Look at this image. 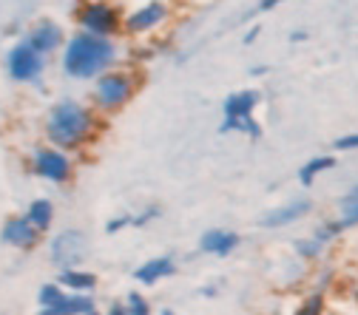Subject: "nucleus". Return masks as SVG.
<instances>
[{
  "label": "nucleus",
  "mask_w": 358,
  "mask_h": 315,
  "mask_svg": "<svg viewBox=\"0 0 358 315\" xmlns=\"http://www.w3.org/2000/svg\"><path fill=\"white\" fill-rule=\"evenodd\" d=\"M111 60H114L111 40L92 34V31H83L69 40L66 54H63V71L74 80H88L100 74L106 66H111Z\"/></svg>",
  "instance_id": "f257e3e1"
},
{
  "label": "nucleus",
  "mask_w": 358,
  "mask_h": 315,
  "mask_svg": "<svg viewBox=\"0 0 358 315\" xmlns=\"http://www.w3.org/2000/svg\"><path fill=\"white\" fill-rule=\"evenodd\" d=\"M94 128V117L74 100L57 103L46 119V137L57 148H80Z\"/></svg>",
  "instance_id": "f03ea898"
},
{
  "label": "nucleus",
  "mask_w": 358,
  "mask_h": 315,
  "mask_svg": "<svg viewBox=\"0 0 358 315\" xmlns=\"http://www.w3.org/2000/svg\"><path fill=\"white\" fill-rule=\"evenodd\" d=\"M134 94V80L122 71H108L97 80V88H94V100L100 108H120L131 100Z\"/></svg>",
  "instance_id": "7ed1b4c3"
},
{
  "label": "nucleus",
  "mask_w": 358,
  "mask_h": 315,
  "mask_svg": "<svg viewBox=\"0 0 358 315\" xmlns=\"http://www.w3.org/2000/svg\"><path fill=\"white\" fill-rule=\"evenodd\" d=\"M6 66H9V74H12L15 80L29 82V80H34V77L43 71V54L34 52L29 43H20V46H15V49L9 52Z\"/></svg>",
  "instance_id": "20e7f679"
},
{
  "label": "nucleus",
  "mask_w": 358,
  "mask_h": 315,
  "mask_svg": "<svg viewBox=\"0 0 358 315\" xmlns=\"http://www.w3.org/2000/svg\"><path fill=\"white\" fill-rule=\"evenodd\" d=\"M80 26L85 31H92V34L108 37V34L117 31V12L108 3H88L80 12Z\"/></svg>",
  "instance_id": "39448f33"
},
{
  "label": "nucleus",
  "mask_w": 358,
  "mask_h": 315,
  "mask_svg": "<svg viewBox=\"0 0 358 315\" xmlns=\"http://www.w3.org/2000/svg\"><path fill=\"white\" fill-rule=\"evenodd\" d=\"M34 173L43 179H52V182H66L71 173V162L66 154H60L55 148H40L34 154Z\"/></svg>",
  "instance_id": "423d86ee"
},
{
  "label": "nucleus",
  "mask_w": 358,
  "mask_h": 315,
  "mask_svg": "<svg viewBox=\"0 0 358 315\" xmlns=\"http://www.w3.org/2000/svg\"><path fill=\"white\" fill-rule=\"evenodd\" d=\"M85 256V236L80 230H66L52 242V261L60 267H71Z\"/></svg>",
  "instance_id": "0eeeda50"
},
{
  "label": "nucleus",
  "mask_w": 358,
  "mask_h": 315,
  "mask_svg": "<svg viewBox=\"0 0 358 315\" xmlns=\"http://www.w3.org/2000/svg\"><path fill=\"white\" fill-rule=\"evenodd\" d=\"M0 236H3V242L6 244H12V247H20V250H29V247H34L37 242H40V230L34 228V224L23 216H15V219H9L6 224H3V230H0Z\"/></svg>",
  "instance_id": "6e6552de"
},
{
  "label": "nucleus",
  "mask_w": 358,
  "mask_h": 315,
  "mask_svg": "<svg viewBox=\"0 0 358 315\" xmlns=\"http://www.w3.org/2000/svg\"><path fill=\"white\" fill-rule=\"evenodd\" d=\"M168 17V9L162 3H148L143 9H137L128 20H125V31L128 34H143V31H151L157 29L162 20Z\"/></svg>",
  "instance_id": "1a4fd4ad"
},
{
  "label": "nucleus",
  "mask_w": 358,
  "mask_h": 315,
  "mask_svg": "<svg viewBox=\"0 0 358 315\" xmlns=\"http://www.w3.org/2000/svg\"><path fill=\"white\" fill-rule=\"evenodd\" d=\"M29 46L34 49V52H40V54H52L60 43H63V31H60V26H55V23H37L34 29H31V34H29Z\"/></svg>",
  "instance_id": "9d476101"
},
{
  "label": "nucleus",
  "mask_w": 358,
  "mask_h": 315,
  "mask_svg": "<svg viewBox=\"0 0 358 315\" xmlns=\"http://www.w3.org/2000/svg\"><path fill=\"white\" fill-rule=\"evenodd\" d=\"M239 244L236 233H225V230H210L199 239V250L202 253H216V256H228L234 247Z\"/></svg>",
  "instance_id": "9b49d317"
},
{
  "label": "nucleus",
  "mask_w": 358,
  "mask_h": 315,
  "mask_svg": "<svg viewBox=\"0 0 358 315\" xmlns=\"http://www.w3.org/2000/svg\"><path fill=\"white\" fill-rule=\"evenodd\" d=\"M176 273V267H173V261L168 258V256H162V258H151L148 264H143L137 273H134V279L137 281H143V284H157L159 279H165V276H173Z\"/></svg>",
  "instance_id": "f8f14e48"
},
{
  "label": "nucleus",
  "mask_w": 358,
  "mask_h": 315,
  "mask_svg": "<svg viewBox=\"0 0 358 315\" xmlns=\"http://www.w3.org/2000/svg\"><path fill=\"white\" fill-rule=\"evenodd\" d=\"M46 315H85V312H94V301L92 298H83V295H63L57 304L43 309Z\"/></svg>",
  "instance_id": "ddd939ff"
},
{
  "label": "nucleus",
  "mask_w": 358,
  "mask_h": 315,
  "mask_svg": "<svg viewBox=\"0 0 358 315\" xmlns=\"http://www.w3.org/2000/svg\"><path fill=\"white\" fill-rule=\"evenodd\" d=\"M259 94L256 91H242L225 100V119H239V117H250V111L256 108Z\"/></svg>",
  "instance_id": "4468645a"
},
{
  "label": "nucleus",
  "mask_w": 358,
  "mask_h": 315,
  "mask_svg": "<svg viewBox=\"0 0 358 315\" xmlns=\"http://www.w3.org/2000/svg\"><path fill=\"white\" fill-rule=\"evenodd\" d=\"M26 219L34 224L40 233H43V230H49V224H52V219H55V207H52V202H49V199H34V202L29 205V210H26Z\"/></svg>",
  "instance_id": "2eb2a0df"
},
{
  "label": "nucleus",
  "mask_w": 358,
  "mask_h": 315,
  "mask_svg": "<svg viewBox=\"0 0 358 315\" xmlns=\"http://www.w3.org/2000/svg\"><path fill=\"white\" fill-rule=\"evenodd\" d=\"M307 210H310V202H296V205H287V207H282V210H273L271 216H264L262 224H264V228H282V224L299 219V216L307 213Z\"/></svg>",
  "instance_id": "dca6fc26"
},
{
  "label": "nucleus",
  "mask_w": 358,
  "mask_h": 315,
  "mask_svg": "<svg viewBox=\"0 0 358 315\" xmlns=\"http://www.w3.org/2000/svg\"><path fill=\"white\" fill-rule=\"evenodd\" d=\"M60 281H63L66 287H71V290H92L97 279H94L92 273H77V270L66 267V270H63V276H60Z\"/></svg>",
  "instance_id": "f3484780"
},
{
  "label": "nucleus",
  "mask_w": 358,
  "mask_h": 315,
  "mask_svg": "<svg viewBox=\"0 0 358 315\" xmlns=\"http://www.w3.org/2000/svg\"><path fill=\"white\" fill-rule=\"evenodd\" d=\"M333 165H336V162H333V156H319V159L307 162V165L299 170L301 185H310V182H313V176H316V173H322V170H327V168H333Z\"/></svg>",
  "instance_id": "a211bd4d"
},
{
  "label": "nucleus",
  "mask_w": 358,
  "mask_h": 315,
  "mask_svg": "<svg viewBox=\"0 0 358 315\" xmlns=\"http://www.w3.org/2000/svg\"><path fill=\"white\" fill-rule=\"evenodd\" d=\"M341 213H344V219L338 221L341 228H347V224H355V221H358V188L350 191V193L341 199Z\"/></svg>",
  "instance_id": "6ab92c4d"
},
{
  "label": "nucleus",
  "mask_w": 358,
  "mask_h": 315,
  "mask_svg": "<svg viewBox=\"0 0 358 315\" xmlns=\"http://www.w3.org/2000/svg\"><path fill=\"white\" fill-rule=\"evenodd\" d=\"M63 298V290L57 287V284H46L40 290V309H46V307H52V304H57Z\"/></svg>",
  "instance_id": "aec40b11"
},
{
  "label": "nucleus",
  "mask_w": 358,
  "mask_h": 315,
  "mask_svg": "<svg viewBox=\"0 0 358 315\" xmlns=\"http://www.w3.org/2000/svg\"><path fill=\"white\" fill-rule=\"evenodd\" d=\"M128 304H131V307H128V312H137V315H148V304H145V301H143L140 295H134V293H131V295H128Z\"/></svg>",
  "instance_id": "412c9836"
},
{
  "label": "nucleus",
  "mask_w": 358,
  "mask_h": 315,
  "mask_svg": "<svg viewBox=\"0 0 358 315\" xmlns=\"http://www.w3.org/2000/svg\"><path fill=\"white\" fill-rule=\"evenodd\" d=\"M336 148H338V151L358 148V133H352V137H344V140H336Z\"/></svg>",
  "instance_id": "4be33fe9"
},
{
  "label": "nucleus",
  "mask_w": 358,
  "mask_h": 315,
  "mask_svg": "<svg viewBox=\"0 0 358 315\" xmlns=\"http://www.w3.org/2000/svg\"><path fill=\"white\" fill-rule=\"evenodd\" d=\"M128 221H131V219H114V221H108V224H106V230H108V233H117V230H122V228H125Z\"/></svg>",
  "instance_id": "5701e85b"
},
{
  "label": "nucleus",
  "mask_w": 358,
  "mask_h": 315,
  "mask_svg": "<svg viewBox=\"0 0 358 315\" xmlns=\"http://www.w3.org/2000/svg\"><path fill=\"white\" fill-rule=\"evenodd\" d=\"M313 309H316V312L322 309V298H319V295H316V298H310L307 307H304V312H313Z\"/></svg>",
  "instance_id": "b1692460"
},
{
  "label": "nucleus",
  "mask_w": 358,
  "mask_h": 315,
  "mask_svg": "<svg viewBox=\"0 0 358 315\" xmlns=\"http://www.w3.org/2000/svg\"><path fill=\"white\" fill-rule=\"evenodd\" d=\"M154 216H157V210L151 207V210H145L140 219H134V224H145V221H148V219H154Z\"/></svg>",
  "instance_id": "393cba45"
},
{
  "label": "nucleus",
  "mask_w": 358,
  "mask_h": 315,
  "mask_svg": "<svg viewBox=\"0 0 358 315\" xmlns=\"http://www.w3.org/2000/svg\"><path fill=\"white\" fill-rule=\"evenodd\" d=\"M282 0H262V9H271V6H279Z\"/></svg>",
  "instance_id": "a878e982"
}]
</instances>
